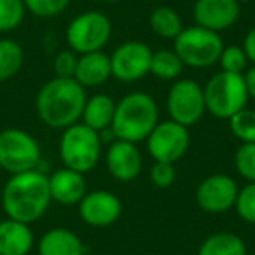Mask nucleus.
Listing matches in <instances>:
<instances>
[{"instance_id":"obj_30","label":"nucleus","mask_w":255,"mask_h":255,"mask_svg":"<svg viewBox=\"0 0 255 255\" xmlns=\"http://www.w3.org/2000/svg\"><path fill=\"white\" fill-rule=\"evenodd\" d=\"M26 11L37 18H54L68 7L70 0H23Z\"/></svg>"},{"instance_id":"obj_28","label":"nucleus","mask_w":255,"mask_h":255,"mask_svg":"<svg viewBox=\"0 0 255 255\" xmlns=\"http://www.w3.org/2000/svg\"><path fill=\"white\" fill-rule=\"evenodd\" d=\"M234 210L243 222L255 224V182H248L238 191Z\"/></svg>"},{"instance_id":"obj_19","label":"nucleus","mask_w":255,"mask_h":255,"mask_svg":"<svg viewBox=\"0 0 255 255\" xmlns=\"http://www.w3.org/2000/svg\"><path fill=\"white\" fill-rule=\"evenodd\" d=\"M86 247L75 233L68 229H49L39 241V255H84Z\"/></svg>"},{"instance_id":"obj_29","label":"nucleus","mask_w":255,"mask_h":255,"mask_svg":"<svg viewBox=\"0 0 255 255\" xmlns=\"http://www.w3.org/2000/svg\"><path fill=\"white\" fill-rule=\"evenodd\" d=\"M219 65L224 72L231 74H245L248 65V56L245 53L243 46H224L222 53L219 58Z\"/></svg>"},{"instance_id":"obj_14","label":"nucleus","mask_w":255,"mask_h":255,"mask_svg":"<svg viewBox=\"0 0 255 255\" xmlns=\"http://www.w3.org/2000/svg\"><path fill=\"white\" fill-rule=\"evenodd\" d=\"M192 16L198 26L212 32L231 28L240 18V2L236 0H196Z\"/></svg>"},{"instance_id":"obj_18","label":"nucleus","mask_w":255,"mask_h":255,"mask_svg":"<svg viewBox=\"0 0 255 255\" xmlns=\"http://www.w3.org/2000/svg\"><path fill=\"white\" fill-rule=\"evenodd\" d=\"M33 247V233L28 224L0 220V255H28Z\"/></svg>"},{"instance_id":"obj_15","label":"nucleus","mask_w":255,"mask_h":255,"mask_svg":"<svg viewBox=\"0 0 255 255\" xmlns=\"http://www.w3.org/2000/svg\"><path fill=\"white\" fill-rule=\"evenodd\" d=\"M109 173L119 182H131L142 173L143 159L136 143L116 140L109 145L105 154Z\"/></svg>"},{"instance_id":"obj_12","label":"nucleus","mask_w":255,"mask_h":255,"mask_svg":"<svg viewBox=\"0 0 255 255\" xmlns=\"http://www.w3.org/2000/svg\"><path fill=\"white\" fill-rule=\"evenodd\" d=\"M236 180L226 173H215L199 182L196 189V203L206 213L220 215L234 208L238 196Z\"/></svg>"},{"instance_id":"obj_32","label":"nucleus","mask_w":255,"mask_h":255,"mask_svg":"<svg viewBox=\"0 0 255 255\" xmlns=\"http://www.w3.org/2000/svg\"><path fill=\"white\" fill-rule=\"evenodd\" d=\"M77 58L79 54H75L74 51H60L54 58V74L56 77H65V79H74L75 67H77Z\"/></svg>"},{"instance_id":"obj_34","label":"nucleus","mask_w":255,"mask_h":255,"mask_svg":"<svg viewBox=\"0 0 255 255\" xmlns=\"http://www.w3.org/2000/svg\"><path fill=\"white\" fill-rule=\"evenodd\" d=\"M243 79H245V84H247L248 98L255 100V65L248 68V70H245Z\"/></svg>"},{"instance_id":"obj_20","label":"nucleus","mask_w":255,"mask_h":255,"mask_svg":"<svg viewBox=\"0 0 255 255\" xmlns=\"http://www.w3.org/2000/svg\"><path fill=\"white\" fill-rule=\"evenodd\" d=\"M114 114H116V100L109 95L98 93L86 100L81 119L86 126L100 133L112 126Z\"/></svg>"},{"instance_id":"obj_7","label":"nucleus","mask_w":255,"mask_h":255,"mask_svg":"<svg viewBox=\"0 0 255 255\" xmlns=\"http://www.w3.org/2000/svg\"><path fill=\"white\" fill-rule=\"evenodd\" d=\"M40 164V147L30 133L19 128L0 131V168L11 175L37 170Z\"/></svg>"},{"instance_id":"obj_22","label":"nucleus","mask_w":255,"mask_h":255,"mask_svg":"<svg viewBox=\"0 0 255 255\" xmlns=\"http://www.w3.org/2000/svg\"><path fill=\"white\" fill-rule=\"evenodd\" d=\"M150 30L156 33L161 39H168V40H175L180 32L184 30V23L182 18L175 9L166 7V5H161L156 7L150 12Z\"/></svg>"},{"instance_id":"obj_17","label":"nucleus","mask_w":255,"mask_h":255,"mask_svg":"<svg viewBox=\"0 0 255 255\" xmlns=\"http://www.w3.org/2000/svg\"><path fill=\"white\" fill-rule=\"evenodd\" d=\"M110 77H112L110 56H107L103 51L79 54L74 79L82 88H96V86H102L103 82H107Z\"/></svg>"},{"instance_id":"obj_27","label":"nucleus","mask_w":255,"mask_h":255,"mask_svg":"<svg viewBox=\"0 0 255 255\" xmlns=\"http://www.w3.org/2000/svg\"><path fill=\"white\" fill-rule=\"evenodd\" d=\"M234 168L247 182H255V143H241L234 154Z\"/></svg>"},{"instance_id":"obj_26","label":"nucleus","mask_w":255,"mask_h":255,"mask_svg":"<svg viewBox=\"0 0 255 255\" xmlns=\"http://www.w3.org/2000/svg\"><path fill=\"white\" fill-rule=\"evenodd\" d=\"M25 2L23 0H0V33L16 30L25 19Z\"/></svg>"},{"instance_id":"obj_4","label":"nucleus","mask_w":255,"mask_h":255,"mask_svg":"<svg viewBox=\"0 0 255 255\" xmlns=\"http://www.w3.org/2000/svg\"><path fill=\"white\" fill-rule=\"evenodd\" d=\"M102 145L98 131L84 123H75L63 129L60 138V157L65 168L86 175L100 163Z\"/></svg>"},{"instance_id":"obj_36","label":"nucleus","mask_w":255,"mask_h":255,"mask_svg":"<svg viewBox=\"0 0 255 255\" xmlns=\"http://www.w3.org/2000/svg\"><path fill=\"white\" fill-rule=\"evenodd\" d=\"M236 2H240V4H247V2H252V0H236Z\"/></svg>"},{"instance_id":"obj_11","label":"nucleus","mask_w":255,"mask_h":255,"mask_svg":"<svg viewBox=\"0 0 255 255\" xmlns=\"http://www.w3.org/2000/svg\"><path fill=\"white\" fill-rule=\"evenodd\" d=\"M152 51L140 40L123 42L110 54L112 77L121 82H136L150 72Z\"/></svg>"},{"instance_id":"obj_1","label":"nucleus","mask_w":255,"mask_h":255,"mask_svg":"<svg viewBox=\"0 0 255 255\" xmlns=\"http://www.w3.org/2000/svg\"><path fill=\"white\" fill-rule=\"evenodd\" d=\"M51 201L49 178L39 170L11 175L2 191V208L7 219L28 226L47 212Z\"/></svg>"},{"instance_id":"obj_31","label":"nucleus","mask_w":255,"mask_h":255,"mask_svg":"<svg viewBox=\"0 0 255 255\" xmlns=\"http://www.w3.org/2000/svg\"><path fill=\"white\" fill-rule=\"evenodd\" d=\"M175 178H177L175 164L154 161L152 168H150V182H152L157 189L171 187V185H173V182H175Z\"/></svg>"},{"instance_id":"obj_5","label":"nucleus","mask_w":255,"mask_h":255,"mask_svg":"<svg viewBox=\"0 0 255 255\" xmlns=\"http://www.w3.org/2000/svg\"><path fill=\"white\" fill-rule=\"evenodd\" d=\"M203 93H205L206 112H210L217 119L226 121L243 110L250 100L243 74H231L224 70L210 77V81L203 86Z\"/></svg>"},{"instance_id":"obj_35","label":"nucleus","mask_w":255,"mask_h":255,"mask_svg":"<svg viewBox=\"0 0 255 255\" xmlns=\"http://www.w3.org/2000/svg\"><path fill=\"white\" fill-rule=\"evenodd\" d=\"M102 2H105V4H117L119 0H102Z\"/></svg>"},{"instance_id":"obj_2","label":"nucleus","mask_w":255,"mask_h":255,"mask_svg":"<svg viewBox=\"0 0 255 255\" xmlns=\"http://www.w3.org/2000/svg\"><path fill=\"white\" fill-rule=\"evenodd\" d=\"M86 100V88L75 79L54 77L39 89L35 110L46 126L65 129L81 121Z\"/></svg>"},{"instance_id":"obj_8","label":"nucleus","mask_w":255,"mask_h":255,"mask_svg":"<svg viewBox=\"0 0 255 255\" xmlns=\"http://www.w3.org/2000/svg\"><path fill=\"white\" fill-rule=\"evenodd\" d=\"M65 37L75 54L102 51L112 37V23L103 12L86 11L68 23Z\"/></svg>"},{"instance_id":"obj_13","label":"nucleus","mask_w":255,"mask_h":255,"mask_svg":"<svg viewBox=\"0 0 255 255\" xmlns=\"http://www.w3.org/2000/svg\"><path fill=\"white\" fill-rule=\"evenodd\" d=\"M123 203L110 191H91L79 203V215L88 226L103 229L119 220Z\"/></svg>"},{"instance_id":"obj_9","label":"nucleus","mask_w":255,"mask_h":255,"mask_svg":"<svg viewBox=\"0 0 255 255\" xmlns=\"http://www.w3.org/2000/svg\"><path fill=\"white\" fill-rule=\"evenodd\" d=\"M166 110L171 121L185 128L194 126L206 112L203 86L194 79H178L168 91Z\"/></svg>"},{"instance_id":"obj_23","label":"nucleus","mask_w":255,"mask_h":255,"mask_svg":"<svg viewBox=\"0 0 255 255\" xmlns=\"http://www.w3.org/2000/svg\"><path fill=\"white\" fill-rule=\"evenodd\" d=\"M185 65L177 56V53L171 49H161L152 53L150 58V72L154 77L161 79V81H175L180 77L182 70Z\"/></svg>"},{"instance_id":"obj_3","label":"nucleus","mask_w":255,"mask_h":255,"mask_svg":"<svg viewBox=\"0 0 255 255\" xmlns=\"http://www.w3.org/2000/svg\"><path fill=\"white\" fill-rule=\"evenodd\" d=\"M159 123V109L149 93L133 91L116 103V114L110 129L117 140L140 143L147 140Z\"/></svg>"},{"instance_id":"obj_10","label":"nucleus","mask_w":255,"mask_h":255,"mask_svg":"<svg viewBox=\"0 0 255 255\" xmlns=\"http://www.w3.org/2000/svg\"><path fill=\"white\" fill-rule=\"evenodd\" d=\"M145 142L147 150L154 161L175 164L189 150L191 135H189V128L168 119L156 124Z\"/></svg>"},{"instance_id":"obj_25","label":"nucleus","mask_w":255,"mask_h":255,"mask_svg":"<svg viewBox=\"0 0 255 255\" xmlns=\"http://www.w3.org/2000/svg\"><path fill=\"white\" fill-rule=\"evenodd\" d=\"M231 133L241 143H255V110L245 107L229 119Z\"/></svg>"},{"instance_id":"obj_21","label":"nucleus","mask_w":255,"mask_h":255,"mask_svg":"<svg viewBox=\"0 0 255 255\" xmlns=\"http://www.w3.org/2000/svg\"><path fill=\"white\" fill-rule=\"evenodd\" d=\"M198 255H247V245L234 233H215L203 241Z\"/></svg>"},{"instance_id":"obj_24","label":"nucleus","mask_w":255,"mask_h":255,"mask_svg":"<svg viewBox=\"0 0 255 255\" xmlns=\"http://www.w3.org/2000/svg\"><path fill=\"white\" fill-rule=\"evenodd\" d=\"M25 54L16 40L0 39V82L14 77L23 67Z\"/></svg>"},{"instance_id":"obj_6","label":"nucleus","mask_w":255,"mask_h":255,"mask_svg":"<svg viewBox=\"0 0 255 255\" xmlns=\"http://www.w3.org/2000/svg\"><path fill=\"white\" fill-rule=\"evenodd\" d=\"M224 49L222 37L203 26H187L175 39L173 51L182 63L191 68H208L219 63Z\"/></svg>"},{"instance_id":"obj_16","label":"nucleus","mask_w":255,"mask_h":255,"mask_svg":"<svg viewBox=\"0 0 255 255\" xmlns=\"http://www.w3.org/2000/svg\"><path fill=\"white\" fill-rule=\"evenodd\" d=\"M49 178V192L51 199L60 205H79L81 199L88 194V185L82 173L68 168L54 171Z\"/></svg>"},{"instance_id":"obj_33","label":"nucleus","mask_w":255,"mask_h":255,"mask_svg":"<svg viewBox=\"0 0 255 255\" xmlns=\"http://www.w3.org/2000/svg\"><path fill=\"white\" fill-rule=\"evenodd\" d=\"M243 49L248 56V61L255 65V26H252L248 30L247 37H245V42H243Z\"/></svg>"}]
</instances>
